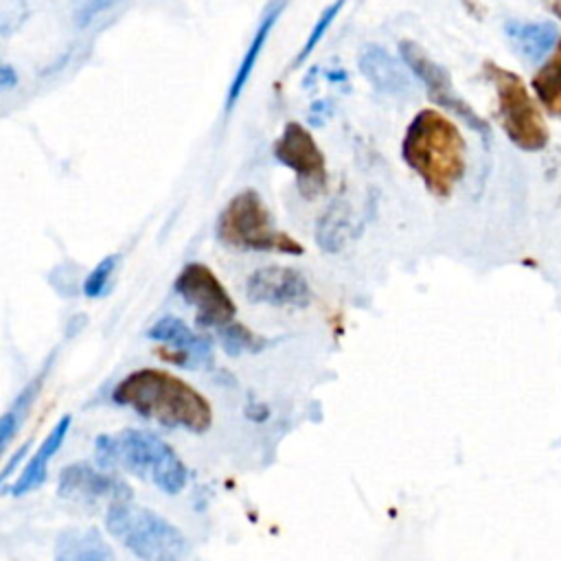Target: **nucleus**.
Returning a JSON list of instances; mask_svg holds the SVG:
<instances>
[{"label": "nucleus", "instance_id": "f257e3e1", "mask_svg": "<svg viewBox=\"0 0 561 561\" xmlns=\"http://www.w3.org/2000/svg\"><path fill=\"white\" fill-rule=\"evenodd\" d=\"M112 401L164 427L193 434H204L213 423L206 397L184 379L160 368H138L123 377L112 390Z\"/></svg>", "mask_w": 561, "mask_h": 561}, {"label": "nucleus", "instance_id": "f03ea898", "mask_svg": "<svg viewBox=\"0 0 561 561\" xmlns=\"http://www.w3.org/2000/svg\"><path fill=\"white\" fill-rule=\"evenodd\" d=\"M467 145L458 127L436 110H421L401 140L403 162L436 197H449L467 167Z\"/></svg>", "mask_w": 561, "mask_h": 561}, {"label": "nucleus", "instance_id": "7ed1b4c3", "mask_svg": "<svg viewBox=\"0 0 561 561\" xmlns=\"http://www.w3.org/2000/svg\"><path fill=\"white\" fill-rule=\"evenodd\" d=\"M105 526L140 561H186L191 546L184 533L156 511L129 500H114Z\"/></svg>", "mask_w": 561, "mask_h": 561}, {"label": "nucleus", "instance_id": "20e7f679", "mask_svg": "<svg viewBox=\"0 0 561 561\" xmlns=\"http://www.w3.org/2000/svg\"><path fill=\"white\" fill-rule=\"evenodd\" d=\"M215 232L221 243L243 252H278L298 256L305 250L291 234L276 228L272 210L254 188L239 191L228 199L217 217Z\"/></svg>", "mask_w": 561, "mask_h": 561}, {"label": "nucleus", "instance_id": "39448f33", "mask_svg": "<svg viewBox=\"0 0 561 561\" xmlns=\"http://www.w3.org/2000/svg\"><path fill=\"white\" fill-rule=\"evenodd\" d=\"M482 75L495 88L497 116L506 138L522 151H541L550 138L548 127L522 77L495 61H484Z\"/></svg>", "mask_w": 561, "mask_h": 561}, {"label": "nucleus", "instance_id": "423d86ee", "mask_svg": "<svg viewBox=\"0 0 561 561\" xmlns=\"http://www.w3.org/2000/svg\"><path fill=\"white\" fill-rule=\"evenodd\" d=\"M116 465H123L134 476L151 480L162 493L175 495L188 480L186 465L151 432L125 430L116 436Z\"/></svg>", "mask_w": 561, "mask_h": 561}, {"label": "nucleus", "instance_id": "0eeeda50", "mask_svg": "<svg viewBox=\"0 0 561 561\" xmlns=\"http://www.w3.org/2000/svg\"><path fill=\"white\" fill-rule=\"evenodd\" d=\"M399 53H401L403 64L425 85L427 96L434 103H438L443 110H447L449 114H456L467 127L478 131L480 138L484 140V145H486L489 138H491L489 123L482 116H478V112L454 90L447 70L443 66H438L434 59H430V55L421 46L410 42V39H401L399 42Z\"/></svg>", "mask_w": 561, "mask_h": 561}, {"label": "nucleus", "instance_id": "6e6552de", "mask_svg": "<svg viewBox=\"0 0 561 561\" xmlns=\"http://www.w3.org/2000/svg\"><path fill=\"white\" fill-rule=\"evenodd\" d=\"M274 158L294 171L298 191L305 199L318 197L327 186V160L311 131L291 121L283 127L272 147Z\"/></svg>", "mask_w": 561, "mask_h": 561}, {"label": "nucleus", "instance_id": "1a4fd4ad", "mask_svg": "<svg viewBox=\"0 0 561 561\" xmlns=\"http://www.w3.org/2000/svg\"><path fill=\"white\" fill-rule=\"evenodd\" d=\"M173 289L197 311L199 327H215L217 331L230 324L237 316V305L204 263H188L173 280Z\"/></svg>", "mask_w": 561, "mask_h": 561}, {"label": "nucleus", "instance_id": "9d476101", "mask_svg": "<svg viewBox=\"0 0 561 561\" xmlns=\"http://www.w3.org/2000/svg\"><path fill=\"white\" fill-rule=\"evenodd\" d=\"M245 296L256 305L307 307L311 300V287L298 270L267 265L248 276Z\"/></svg>", "mask_w": 561, "mask_h": 561}, {"label": "nucleus", "instance_id": "9b49d317", "mask_svg": "<svg viewBox=\"0 0 561 561\" xmlns=\"http://www.w3.org/2000/svg\"><path fill=\"white\" fill-rule=\"evenodd\" d=\"M57 491L64 500H72L79 504H96L103 497H107L110 502L131 497L123 480L114 478L112 473L96 471L85 462L68 465L59 476Z\"/></svg>", "mask_w": 561, "mask_h": 561}, {"label": "nucleus", "instance_id": "f8f14e48", "mask_svg": "<svg viewBox=\"0 0 561 561\" xmlns=\"http://www.w3.org/2000/svg\"><path fill=\"white\" fill-rule=\"evenodd\" d=\"M147 337L162 342L171 346V353H162L164 359L180 364V366H199V364H210L213 359V346L208 337L197 335L188 324H184L175 316L160 318L149 331Z\"/></svg>", "mask_w": 561, "mask_h": 561}, {"label": "nucleus", "instance_id": "ddd939ff", "mask_svg": "<svg viewBox=\"0 0 561 561\" xmlns=\"http://www.w3.org/2000/svg\"><path fill=\"white\" fill-rule=\"evenodd\" d=\"M287 2H289V0H270V2H267L265 11H263V15H261V20H259V24H256V28H254L252 42L248 44V48H245V53H243V57H241V61H239V66H237V72H234V77H232V83H230V88H228L226 112H232V107L237 105L239 96L243 94V90H245V85H248V81H250V77H252V72H254V66H256V61H259V57H261V53H263V48H265V42H267L270 33L274 31L278 18L283 15Z\"/></svg>", "mask_w": 561, "mask_h": 561}, {"label": "nucleus", "instance_id": "4468645a", "mask_svg": "<svg viewBox=\"0 0 561 561\" xmlns=\"http://www.w3.org/2000/svg\"><path fill=\"white\" fill-rule=\"evenodd\" d=\"M359 72L381 94H405L410 90V77L401 64L381 46L366 44L357 57Z\"/></svg>", "mask_w": 561, "mask_h": 561}, {"label": "nucleus", "instance_id": "2eb2a0df", "mask_svg": "<svg viewBox=\"0 0 561 561\" xmlns=\"http://www.w3.org/2000/svg\"><path fill=\"white\" fill-rule=\"evenodd\" d=\"M70 430V414H64L53 430L48 432V436L42 440V445L37 447V451L31 456L28 465L22 469V473L18 476V480L11 484V493L13 495H24L28 491H33L35 486H39L46 478L48 471V462L53 460V456L59 451V447L64 445V438Z\"/></svg>", "mask_w": 561, "mask_h": 561}, {"label": "nucleus", "instance_id": "dca6fc26", "mask_svg": "<svg viewBox=\"0 0 561 561\" xmlns=\"http://www.w3.org/2000/svg\"><path fill=\"white\" fill-rule=\"evenodd\" d=\"M55 561H116L96 528H68L57 537Z\"/></svg>", "mask_w": 561, "mask_h": 561}, {"label": "nucleus", "instance_id": "f3484780", "mask_svg": "<svg viewBox=\"0 0 561 561\" xmlns=\"http://www.w3.org/2000/svg\"><path fill=\"white\" fill-rule=\"evenodd\" d=\"M506 35L515 50L528 61L543 59L559 39V31L550 22H508Z\"/></svg>", "mask_w": 561, "mask_h": 561}, {"label": "nucleus", "instance_id": "a211bd4d", "mask_svg": "<svg viewBox=\"0 0 561 561\" xmlns=\"http://www.w3.org/2000/svg\"><path fill=\"white\" fill-rule=\"evenodd\" d=\"M351 208L344 199H335L329 208L320 215L316 224V241L324 252H340L351 237Z\"/></svg>", "mask_w": 561, "mask_h": 561}, {"label": "nucleus", "instance_id": "6ab92c4d", "mask_svg": "<svg viewBox=\"0 0 561 561\" xmlns=\"http://www.w3.org/2000/svg\"><path fill=\"white\" fill-rule=\"evenodd\" d=\"M533 90L550 114L561 116V42L557 44L554 55L535 75Z\"/></svg>", "mask_w": 561, "mask_h": 561}, {"label": "nucleus", "instance_id": "aec40b11", "mask_svg": "<svg viewBox=\"0 0 561 561\" xmlns=\"http://www.w3.org/2000/svg\"><path fill=\"white\" fill-rule=\"evenodd\" d=\"M42 379H44V373L37 375V377L18 394V399L11 403V408L0 416V454L7 449V445H9V443L13 440V436L18 434L22 421L26 419L28 408H31L33 399H35L37 392H39Z\"/></svg>", "mask_w": 561, "mask_h": 561}, {"label": "nucleus", "instance_id": "412c9836", "mask_svg": "<svg viewBox=\"0 0 561 561\" xmlns=\"http://www.w3.org/2000/svg\"><path fill=\"white\" fill-rule=\"evenodd\" d=\"M219 342H221V348L228 353V355H241V353H259L267 346V340L259 333H254L252 329H248L245 324L241 322H230L226 327H221L219 331Z\"/></svg>", "mask_w": 561, "mask_h": 561}, {"label": "nucleus", "instance_id": "4be33fe9", "mask_svg": "<svg viewBox=\"0 0 561 561\" xmlns=\"http://www.w3.org/2000/svg\"><path fill=\"white\" fill-rule=\"evenodd\" d=\"M346 4V0H335V2H331L322 13H320V18L316 20V24H313V28H311V33H309V37H307V42L302 44V48L298 50V55H296V61H294V66H300V64H305V59L313 53V48L320 44V39L324 37V33L329 31V26L333 24V20L337 18V13L342 11V7Z\"/></svg>", "mask_w": 561, "mask_h": 561}, {"label": "nucleus", "instance_id": "5701e85b", "mask_svg": "<svg viewBox=\"0 0 561 561\" xmlns=\"http://www.w3.org/2000/svg\"><path fill=\"white\" fill-rule=\"evenodd\" d=\"M114 267H116V256L110 254L105 256L83 280V294L88 298H96V296H103L105 289H107V283L114 274Z\"/></svg>", "mask_w": 561, "mask_h": 561}, {"label": "nucleus", "instance_id": "b1692460", "mask_svg": "<svg viewBox=\"0 0 561 561\" xmlns=\"http://www.w3.org/2000/svg\"><path fill=\"white\" fill-rule=\"evenodd\" d=\"M121 0H72V20L79 28L88 26L96 15L110 11Z\"/></svg>", "mask_w": 561, "mask_h": 561}, {"label": "nucleus", "instance_id": "393cba45", "mask_svg": "<svg viewBox=\"0 0 561 561\" xmlns=\"http://www.w3.org/2000/svg\"><path fill=\"white\" fill-rule=\"evenodd\" d=\"M96 460L101 467H114L116 465V436H96L94 440Z\"/></svg>", "mask_w": 561, "mask_h": 561}, {"label": "nucleus", "instance_id": "a878e982", "mask_svg": "<svg viewBox=\"0 0 561 561\" xmlns=\"http://www.w3.org/2000/svg\"><path fill=\"white\" fill-rule=\"evenodd\" d=\"M18 83V72L9 66L0 61V88H13Z\"/></svg>", "mask_w": 561, "mask_h": 561}, {"label": "nucleus", "instance_id": "bb28decb", "mask_svg": "<svg viewBox=\"0 0 561 561\" xmlns=\"http://www.w3.org/2000/svg\"><path fill=\"white\" fill-rule=\"evenodd\" d=\"M552 11L561 18V0H552Z\"/></svg>", "mask_w": 561, "mask_h": 561}]
</instances>
